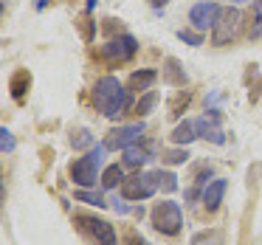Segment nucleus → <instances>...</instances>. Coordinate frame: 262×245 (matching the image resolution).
<instances>
[{
  "label": "nucleus",
  "mask_w": 262,
  "mask_h": 245,
  "mask_svg": "<svg viewBox=\"0 0 262 245\" xmlns=\"http://www.w3.org/2000/svg\"><path fill=\"white\" fill-rule=\"evenodd\" d=\"M194 130H198V138H206L211 144H226V132L220 127V110H209L203 119H198Z\"/></svg>",
  "instance_id": "9d476101"
},
{
  "label": "nucleus",
  "mask_w": 262,
  "mask_h": 245,
  "mask_svg": "<svg viewBox=\"0 0 262 245\" xmlns=\"http://www.w3.org/2000/svg\"><path fill=\"white\" fill-rule=\"evenodd\" d=\"M149 161V149L147 147H130L124 149V166H144Z\"/></svg>",
  "instance_id": "6ab92c4d"
},
{
  "label": "nucleus",
  "mask_w": 262,
  "mask_h": 245,
  "mask_svg": "<svg viewBox=\"0 0 262 245\" xmlns=\"http://www.w3.org/2000/svg\"><path fill=\"white\" fill-rule=\"evenodd\" d=\"M226 186H228L226 177H214V181H209V186H203V206L209 211H217V206L223 203Z\"/></svg>",
  "instance_id": "9b49d317"
},
{
  "label": "nucleus",
  "mask_w": 262,
  "mask_h": 245,
  "mask_svg": "<svg viewBox=\"0 0 262 245\" xmlns=\"http://www.w3.org/2000/svg\"><path fill=\"white\" fill-rule=\"evenodd\" d=\"M34 6H37V12H42V9H46V6H48V0H37Z\"/></svg>",
  "instance_id": "c85d7f7f"
},
{
  "label": "nucleus",
  "mask_w": 262,
  "mask_h": 245,
  "mask_svg": "<svg viewBox=\"0 0 262 245\" xmlns=\"http://www.w3.org/2000/svg\"><path fill=\"white\" fill-rule=\"evenodd\" d=\"M29 87H31V74H29V71H26V68L14 71L12 79H9V91H12V99L23 102L26 93H29Z\"/></svg>",
  "instance_id": "ddd939ff"
},
{
  "label": "nucleus",
  "mask_w": 262,
  "mask_h": 245,
  "mask_svg": "<svg viewBox=\"0 0 262 245\" xmlns=\"http://www.w3.org/2000/svg\"><path fill=\"white\" fill-rule=\"evenodd\" d=\"M186 158H189L186 149H166V152H164V161H166V164H172V166L186 164Z\"/></svg>",
  "instance_id": "393cba45"
},
{
  "label": "nucleus",
  "mask_w": 262,
  "mask_h": 245,
  "mask_svg": "<svg viewBox=\"0 0 262 245\" xmlns=\"http://www.w3.org/2000/svg\"><path fill=\"white\" fill-rule=\"evenodd\" d=\"M130 87H124L119 82V76H102L93 85V107L104 116V119H121L130 110L133 99H130Z\"/></svg>",
  "instance_id": "f257e3e1"
},
{
  "label": "nucleus",
  "mask_w": 262,
  "mask_h": 245,
  "mask_svg": "<svg viewBox=\"0 0 262 245\" xmlns=\"http://www.w3.org/2000/svg\"><path fill=\"white\" fill-rule=\"evenodd\" d=\"M158 102H161V93L158 91H147L141 99H138V104H136V116H141V119H144V116H149Z\"/></svg>",
  "instance_id": "a211bd4d"
},
{
  "label": "nucleus",
  "mask_w": 262,
  "mask_h": 245,
  "mask_svg": "<svg viewBox=\"0 0 262 245\" xmlns=\"http://www.w3.org/2000/svg\"><path fill=\"white\" fill-rule=\"evenodd\" d=\"M127 177H124V169H121L119 164H113V166H107V169L102 172V186L104 189H116V186H121Z\"/></svg>",
  "instance_id": "f3484780"
},
{
  "label": "nucleus",
  "mask_w": 262,
  "mask_h": 245,
  "mask_svg": "<svg viewBox=\"0 0 262 245\" xmlns=\"http://www.w3.org/2000/svg\"><path fill=\"white\" fill-rule=\"evenodd\" d=\"M76 200H82V203H91V206H96V209H104V197L99 192H88V189H79L76 192Z\"/></svg>",
  "instance_id": "4be33fe9"
},
{
  "label": "nucleus",
  "mask_w": 262,
  "mask_h": 245,
  "mask_svg": "<svg viewBox=\"0 0 262 245\" xmlns=\"http://www.w3.org/2000/svg\"><path fill=\"white\" fill-rule=\"evenodd\" d=\"M149 220H152V226H155L158 234H164V237H175V234H181V228H183V211H181L178 203L164 200V203H155Z\"/></svg>",
  "instance_id": "7ed1b4c3"
},
{
  "label": "nucleus",
  "mask_w": 262,
  "mask_h": 245,
  "mask_svg": "<svg viewBox=\"0 0 262 245\" xmlns=\"http://www.w3.org/2000/svg\"><path fill=\"white\" fill-rule=\"evenodd\" d=\"M102 54L107 62H127L138 54V40L133 34H121L119 40H110L107 46H102Z\"/></svg>",
  "instance_id": "6e6552de"
},
{
  "label": "nucleus",
  "mask_w": 262,
  "mask_h": 245,
  "mask_svg": "<svg viewBox=\"0 0 262 245\" xmlns=\"http://www.w3.org/2000/svg\"><path fill=\"white\" fill-rule=\"evenodd\" d=\"M223 242H226V234L220 228H206V231L194 234L189 245H223Z\"/></svg>",
  "instance_id": "dca6fc26"
},
{
  "label": "nucleus",
  "mask_w": 262,
  "mask_h": 245,
  "mask_svg": "<svg viewBox=\"0 0 262 245\" xmlns=\"http://www.w3.org/2000/svg\"><path fill=\"white\" fill-rule=\"evenodd\" d=\"M99 0H88V12H93V6H96Z\"/></svg>",
  "instance_id": "c756f323"
},
{
  "label": "nucleus",
  "mask_w": 262,
  "mask_h": 245,
  "mask_svg": "<svg viewBox=\"0 0 262 245\" xmlns=\"http://www.w3.org/2000/svg\"><path fill=\"white\" fill-rule=\"evenodd\" d=\"M164 79L169 82V85H175V87L186 85V71L181 68V62H178L175 57H166L164 59Z\"/></svg>",
  "instance_id": "4468645a"
},
{
  "label": "nucleus",
  "mask_w": 262,
  "mask_h": 245,
  "mask_svg": "<svg viewBox=\"0 0 262 245\" xmlns=\"http://www.w3.org/2000/svg\"><path fill=\"white\" fill-rule=\"evenodd\" d=\"M178 40L181 42H186V46H192V48H198V46H203V34H194V31H186V29H181L178 31Z\"/></svg>",
  "instance_id": "b1692460"
},
{
  "label": "nucleus",
  "mask_w": 262,
  "mask_h": 245,
  "mask_svg": "<svg viewBox=\"0 0 262 245\" xmlns=\"http://www.w3.org/2000/svg\"><path fill=\"white\" fill-rule=\"evenodd\" d=\"M127 245H147V239L138 237L136 231H130V234H127Z\"/></svg>",
  "instance_id": "bb28decb"
},
{
  "label": "nucleus",
  "mask_w": 262,
  "mask_h": 245,
  "mask_svg": "<svg viewBox=\"0 0 262 245\" xmlns=\"http://www.w3.org/2000/svg\"><path fill=\"white\" fill-rule=\"evenodd\" d=\"M91 144H93L91 130L79 127V130H74V132H71V147H74V149H85V147H91Z\"/></svg>",
  "instance_id": "aec40b11"
},
{
  "label": "nucleus",
  "mask_w": 262,
  "mask_h": 245,
  "mask_svg": "<svg viewBox=\"0 0 262 245\" xmlns=\"http://www.w3.org/2000/svg\"><path fill=\"white\" fill-rule=\"evenodd\" d=\"M243 12L239 9H220V17H217L214 29H211V46H228L239 37L243 31Z\"/></svg>",
  "instance_id": "20e7f679"
},
{
  "label": "nucleus",
  "mask_w": 262,
  "mask_h": 245,
  "mask_svg": "<svg viewBox=\"0 0 262 245\" xmlns=\"http://www.w3.org/2000/svg\"><path fill=\"white\" fill-rule=\"evenodd\" d=\"M147 3H149V6H152V9H164L166 3H169V0H147Z\"/></svg>",
  "instance_id": "cd10ccee"
},
{
  "label": "nucleus",
  "mask_w": 262,
  "mask_h": 245,
  "mask_svg": "<svg viewBox=\"0 0 262 245\" xmlns=\"http://www.w3.org/2000/svg\"><path fill=\"white\" fill-rule=\"evenodd\" d=\"M102 155H104V144L96 149H91L88 155H82V158H76L74 164H71V181L76 183V186L88 189V186H96V172L99 166H102Z\"/></svg>",
  "instance_id": "39448f33"
},
{
  "label": "nucleus",
  "mask_w": 262,
  "mask_h": 245,
  "mask_svg": "<svg viewBox=\"0 0 262 245\" xmlns=\"http://www.w3.org/2000/svg\"><path fill=\"white\" fill-rule=\"evenodd\" d=\"M237 3H245V0H237Z\"/></svg>",
  "instance_id": "7c9ffc66"
},
{
  "label": "nucleus",
  "mask_w": 262,
  "mask_h": 245,
  "mask_svg": "<svg viewBox=\"0 0 262 245\" xmlns=\"http://www.w3.org/2000/svg\"><path fill=\"white\" fill-rule=\"evenodd\" d=\"M155 79H158V71H152V68L133 71L130 79H127V87H130V91H136V93H147V91H152Z\"/></svg>",
  "instance_id": "f8f14e48"
},
{
  "label": "nucleus",
  "mask_w": 262,
  "mask_h": 245,
  "mask_svg": "<svg viewBox=\"0 0 262 245\" xmlns=\"http://www.w3.org/2000/svg\"><path fill=\"white\" fill-rule=\"evenodd\" d=\"M189 102H192V93H189V91H181V93H178V96L169 102V113H172V116H183V110L189 107Z\"/></svg>",
  "instance_id": "412c9836"
},
{
  "label": "nucleus",
  "mask_w": 262,
  "mask_h": 245,
  "mask_svg": "<svg viewBox=\"0 0 262 245\" xmlns=\"http://www.w3.org/2000/svg\"><path fill=\"white\" fill-rule=\"evenodd\" d=\"M217 17H220V6H217L214 0H200V3H194V6L189 9V23H192L200 34L214 29Z\"/></svg>",
  "instance_id": "1a4fd4ad"
},
{
  "label": "nucleus",
  "mask_w": 262,
  "mask_h": 245,
  "mask_svg": "<svg viewBox=\"0 0 262 245\" xmlns=\"http://www.w3.org/2000/svg\"><path fill=\"white\" fill-rule=\"evenodd\" d=\"M119 189H121V197L124 200H147L158 189V172H144V175L127 177Z\"/></svg>",
  "instance_id": "0eeeda50"
},
{
  "label": "nucleus",
  "mask_w": 262,
  "mask_h": 245,
  "mask_svg": "<svg viewBox=\"0 0 262 245\" xmlns=\"http://www.w3.org/2000/svg\"><path fill=\"white\" fill-rule=\"evenodd\" d=\"M172 144H178V147H186V144H192L194 138H198V130H194V121H181V124L172 130Z\"/></svg>",
  "instance_id": "2eb2a0df"
},
{
  "label": "nucleus",
  "mask_w": 262,
  "mask_h": 245,
  "mask_svg": "<svg viewBox=\"0 0 262 245\" xmlns=\"http://www.w3.org/2000/svg\"><path fill=\"white\" fill-rule=\"evenodd\" d=\"M144 121H138V124H124V127H116V130L107 132V138H104V149H110V152H116V149H130L136 147L138 141L144 138Z\"/></svg>",
  "instance_id": "423d86ee"
},
{
  "label": "nucleus",
  "mask_w": 262,
  "mask_h": 245,
  "mask_svg": "<svg viewBox=\"0 0 262 245\" xmlns=\"http://www.w3.org/2000/svg\"><path fill=\"white\" fill-rule=\"evenodd\" d=\"M158 189H164L166 194L175 192V189H178V177L172 175V172H164V169H161V172H158Z\"/></svg>",
  "instance_id": "5701e85b"
},
{
  "label": "nucleus",
  "mask_w": 262,
  "mask_h": 245,
  "mask_svg": "<svg viewBox=\"0 0 262 245\" xmlns=\"http://www.w3.org/2000/svg\"><path fill=\"white\" fill-rule=\"evenodd\" d=\"M0 152H3V155H6V152H14V136L6 130V127L0 130Z\"/></svg>",
  "instance_id": "a878e982"
},
{
  "label": "nucleus",
  "mask_w": 262,
  "mask_h": 245,
  "mask_svg": "<svg viewBox=\"0 0 262 245\" xmlns=\"http://www.w3.org/2000/svg\"><path fill=\"white\" fill-rule=\"evenodd\" d=\"M74 222L79 226V231L91 239L93 245H119V237H116V228L110 226L107 220L96 214H76Z\"/></svg>",
  "instance_id": "f03ea898"
}]
</instances>
